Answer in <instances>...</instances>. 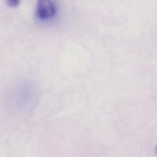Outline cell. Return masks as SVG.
<instances>
[{
	"label": "cell",
	"instance_id": "6da1fadb",
	"mask_svg": "<svg viewBox=\"0 0 157 157\" xmlns=\"http://www.w3.org/2000/svg\"><path fill=\"white\" fill-rule=\"evenodd\" d=\"M58 12L56 2L51 0H39L37 2L35 14L41 20H48L54 18Z\"/></svg>",
	"mask_w": 157,
	"mask_h": 157
},
{
	"label": "cell",
	"instance_id": "7a4b0ae2",
	"mask_svg": "<svg viewBox=\"0 0 157 157\" xmlns=\"http://www.w3.org/2000/svg\"><path fill=\"white\" fill-rule=\"evenodd\" d=\"M18 3H19V1H17V0H9V1L7 2V4L9 6H12V7L17 6L18 5Z\"/></svg>",
	"mask_w": 157,
	"mask_h": 157
},
{
	"label": "cell",
	"instance_id": "3957f363",
	"mask_svg": "<svg viewBox=\"0 0 157 157\" xmlns=\"http://www.w3.org/2000/svg\"><path fill=\"white\" fill-rule=\"evenodd\" d=\"M156 156H157V144H156Z\"/></svg>",
	"mask_w": 157,
	"mask_h": 157
}]
</instances>
